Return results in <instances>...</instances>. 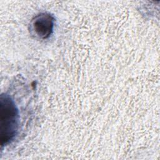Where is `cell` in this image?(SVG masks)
Wrapping results in <instances>:
<instances>
[{
	"label": "cell",
	"mask_w": 160,
	"mask_h": 160,
	"mask_svg": "<svg viewBox=\"0 0 160 160\" xmlns=\"http://www.w3.org/2000/svg\"><path fill=\"white\" fill-rule=\"evenodd\" d=\"M1 144L6 145L16 136L19 126L18 109L13 100L8 95L0 98Z\"/></svg>",
	"instance_id": "obj_1"
},
{
	"label": "cell",
	"mask_w": 160,
	"mask_h": 160,
	"mask_svg": "<svg viewBox=\"0 0 160 160\" xmlns=\"http://www.w3.org/2000/svg\"><path fill=\"white\" fill-rule=\"evenodd\" d=\"M54 18L48 12H42L36 15L31 21V29L39 38H49L53 32Z\"/></svg>",
	"instance_id": "obj_2"
}]
</instances>
